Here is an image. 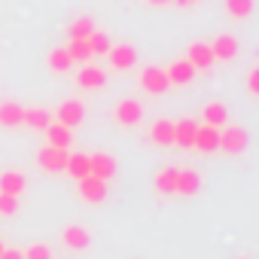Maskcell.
I'll return each instance as SVG.
<instances>
[{"instance_id":"5bb4252c","label":"cell","mask_w":259,"mask_h":259,"mask_svg":"<svg viewBox=\"0 0 259 259\" xmlns=\"http://www.w3.org/2000/svg\"><path fill=\"white\" fill-rule=\"evenodd\" d=\"M177 174H180V168H174V165L159 168L156 171V180H153L156 192L159 195H177Z\"/></svg>"},{"instance_id":"6da1fadb","label":"cell","mask_w":259,"mask_h":259,"mask_svg":"<svg viewBox=\"0 0 259 259\" xmlns=\"http://www.w3.org/2000/svg\"><path fill=\"white\" fill-rule=\"evenodd\" d=\"M250 147V135L244 125H229V128H220V153L226 156H241L247 153Z\"/></svg>"},{"instance_id":"484cf974","label":"cell","mask_w":259,"mask_h":259,"mask_svg":"<svg viewBox=\"0 0 259 259\" xmlns=\"http://www.w3.org/2000/svg\"><path fill=\"white\" fill-rule=\"evenodd\" d=\"M46 64H49V70H52V73H67L73 61H70L67 49H64V46H58V49H52V52L46 55Z\"/></svg>"},{"instance_id":"e0dca14e","label":"cell","mask_w":259,"mask_h":259,"mask_svg":"<svg viewBox=\"0 0 259 259\" xmlns=\"http://www.w3.org/2000/svg\"><path fill=\"white\" fill-rule=\"evenodd\" d=\"M165 73H168V82H171V85H189V82L195 79V70H192V64H189L186 58L174 61Z\"/></svg>"},{"instance_id":"83f0119b","label":"cell","mask_w":259,"mask_h":259,"mask_svg":"<svg viewBox=\"0 0 259 259\" xmlns=\"http://www.w3.org/2000/svg\"><path fill=\"white\" fill-rule=\"evenodd\" d=\"M226 13L232 19H247L253 13V0H226Z\"/></svg>"},{"instance_id":"4316f807","label":"cell","mask_w":259,"mask_h":259,"mask_svg":"<svg viewBox=\"0 0 259 259\" xmlns=\"http://www.w3.org/2000/svg\"><path fill=\"white\" fill-rule=\"evenodd\" d=\"M92 31H98V28H95V22H92L89 16H79V19H73V22H70L67 37H70V40H85Z\"/></svg>"},{"instance_id":"8fae6325","label":"cell","mask_w":259,"mask_h":259,"mask_svg":"<svg viewBox=\"0 0 259 259\" xmlns=\"http://www.w3.org/2000/svg\"><path fill=\"white\" fill-rule=\"evenodd\" d=\"M76 85L85 89V92H98V89L107 85V73L101 67H95V64H82L79 73H76Z\"/></svg>"},{"instance_id":"8992f818","label":"cell","mask_w":259,"mask_h":259,"mask_svg":"<svg viewBox=\"0 0 259 259\" xmlns=\"http://www.w3.org/2000/svg\"><path fill=\"white\" fill-rule=\"evenodd\" d=\"M113 119H116L122 128H132V125H138V122L144 119V107H141V101H135V98H125V101H119V104H116V110H113Z\"/></svg>"},{"instance_id":"9a60e30c","label":"cell","mask_w":259,"mask_h":259,"mask_svg":"<svg viewBox=\"0 0 259 259\" xmlns=\"http://www.w3.org/2000/svg\"><path fill=\"white\" fill-rule=\"evenodd\" d=\"M195 132H198V122H195V119H180V122H174V144H177L180 150H192Z\"/></svg>"},{"instance_id":"8d00e7d4","label":"cell","mask_w":259,"mask_h":259,"mask_svg":"<svg viewBox=\"0 0 259 259\" xmlns=\"http://www.w3.org/2000/svg\"><path fill=\"white\" fill-rule=\"evenodd\" d=\"M241 259H247V256H241Z\"/></svg>"},{"instance_id":"3957f363","label":"cell","mask_w":259,"mask_h":259,"mask_svg":"<svg viewBox=\"0 0 259 259\" xmlns=\"http://www.w3.org/2000/svg\"><path fill=\"white\" fill-rule=\"evenodd\" d=\"M61 244H64L70 253H85V250L92 247V232H89L85 226H79V223H70V226L61 229Z\"/></svg>"},{"instance_id":"836d02e7","label":"cell","mask_w":259,"mask_h":259,"mask_svg":"<svg viewBox=\"0 0 259 259\" xmlns=\"http://www.w3.org/2000/svg\"><path fill=\"white\" fill-rule=\"evenodd\" d=\"M174 4H177V7H183V10H186V7H195V4H198V0H174Z\"/></svg>"},{"instance_id":"d6a6232c","label":"cell","mask_w":259,"mask_h":259,"mask_svg":"<svg viewBox=\"0 0 259 259\" xmlns=\"http://www.w3.org/2000/svg\"><path fill=\"white\" fill-rule=\"evenodd\" d=\"M0 259H25V253H22V250H16V247H7L4 253H0Z\"/></svg>"},{"instance_id":"4fadbf2b","label":"cell","mask_w":259,"mask_h":259,"mask_svg":"<svg viewBox=\"0 0 259 259\" xmlns=\"http://www.w3.org/2000/svg\"><path fill=\"white\" fill-rule=\"evenodd\" d=\"M25 125V107L19 101H0V128Z\"/></svg>"},{"instance_id":"277c9868","label":"cell","mask_w":259,"mask_h":259,"mask_svg":"<svg viewBox=\"0 0 259 259\" xmlns=\"http://www.w3.org/2000/svg\"><path fill=\"white\" fill-rule=\"evenodd\" d=\"M107 61L113 64V70H128L138 64V49L128 43H110L107 49Z\"/></svg>"},{"instance_id":"ffe728a7","label":"cell","mask_w":259,"mask_h":259,"mask_svg":"<svg viewBox=\"0 0 259 259\" xmlns=\"http://www.w3.org/2000/svg\"><path fill=\"white\" fill-rule=\"evenodd\" d=\"M150 141L159 144V147H171V144H174V122H171V119L153 122V128H150Z\"/></svg>"},{"instance_id":"d4e9b609","label":"cell","mask_w":259,"mask_h":259,"mask_svg":"<svg viewBox=\"0 0 259 259\" xmlns=\"http://www.w3.org/2000/svg\"><path fill=\"white\" fill-rule=\"evenodd\" d=\"M73 180H82L89 177V153H70L67 156V168H64Z\"/></svg>"},{"instance_id":"4dcf8cb0","label":"cell","mask_w":259,"mask_h":259,"mask_svg":"<svg viewBox=\"0 0 259 259\" xmlns=\"http://www.w3.org/2000/svg\"><path fill=\"white\" fill-rule=\"evenodd\" d=\"M25 259H52V250H49V244H31L25 250Z\"/></svg>"},{"instance_id":"d6986e66","label":"cell","mask_w":259,"mask_h":259,"mask_svg":"<svg viewBox=\"0 0 259 259\" xmlns=\"http://www.w3.org/2000/svg\"><path fill=\"white\" fill-rule=\"evenodd\" d=\"M25 186H28V180H25L22 171H4V174H0V192L19 198V195L25 192Z\"/></svg>"},{"instance_id":"ba28073f","label":"cell","mask_w":259,"mask_h":259,"mask_svg":"<svg viewBox=\"0 0 259 259\" xmlns=\"http://www.w3.org/2000/svg\"><path fill=\"white\" fill-rule=\"evenodd\" d=\"M55 116H58L55 122H61L64 128H76V125L82 122V116H85V104H82V101H76V98H70V101H61Z\"/></svg>"},{"instance_id":"e575fe53","label":"cell","mask_w":259,"mask_h":259,"mask_svg":"<svg viewBox=\"0 0 259 259\" xmlns=\"http://www.w3.org/2000/svg\"><path fill=\"white\" fill-rule=\"evenodd\" d=\"M147 4H150V7H168L171 0H147Z\"/></svg>"},{"instance_id":"7a4b0ae2","label":"cell","mask_w":259,"mask_h":259,"mask_svg":"<svg viewBox=\"0 0 259 259\" xmlns=\"http://www.w3.org/2000/svg\"><path fill=\"white\" fill-rule=\"evenodd\" d=\"M67 150H61V147H43L40 153H37V168H43L46 174H64V168H67Z\"/></svg>"},{"instance_id":"7c38bea8","label":"cell","mask_w":259,"mask_h":259,"mask_svg":"<svg viewBox=\"0 0 259 259\" xmlns=\"http://www.w3.org/2000/svg\"><path fill=\"white\" fill-rule=\"evenodd\" d=\"M186 61L192 64V70H210V64H213V52H210V43H192L189 49H186Z\"/></svg>"},{"instance_id":"5b68a950","label":"cell","mask_w":259,"mask_h":259,"mask_svg":"<svg viewBox=\"0 0 259 259\" xmlns=\"http://www.w3.org/2000/svg\"><path fill=\"white\" fill-rule=\"evenodd\" d=\"M141 89H144L147 95H165V92L171 89L168 73H165L162 67H156V64L144 67V73H141Z\"/></svg>"},{"instance_id":"44dd1931","label":"cell","mask_w":259,"mask_h":259,"mask_svg":"<svg viewBox=\"0 0 259 259\" xmlns=\"http://www.w3.org/2000/svg\"><path fill=\"white\" fill-rule=\"evenodd\" d=\"M52 122V113L43 110V107H25V125L31 128V132H46Z\"/></svg>"},{"instance_id":"603a6c76","label":"cell","mask_w":259,"mask_h":259,"mask_svg":"<svg viewBox=\"0 0 259 259\" xmlns=\"http://www.w3.org/2000/svg\"><path fill=\"white\" fill-rule=\"evenodd\" d=\"M201 116H204V125L223 128V125H226V104H223V101H207L204 110H201Z\"/></svg>"},{"instance_id":"f1b7e54d","label":"cell","mask_w":259,"mask_h":259,"mask_svg":"<svg viewBox=\"0 0 259 259\" xmlns=\"http://www.w3.org/2000/svg\"><path fill=\"white\" fill-rule=\"evenodd\" d=\"M89 49H92V55H107L110 37H107L104 31H92V34H89Z\"/></svg>"},{"instance_id":"30bf717a","label":"cell","mask_w":259,"mask_h":259,"mask_svg":"<svg viewBox=\"0 0 259 259\" xmlns=\"http://www.w3.org/2000/svg\"><path fill=\"white\" fill-rule=\"evenodd\" d=\"M192 150H198V153H204V156L217 153V150H220V128H213V125H198Z\"/></svg>"},{"instance_id":"d590c367","label":"cell","mask_w":259,"mask_h":259,"mask_svg":"<svg viewBox=\"0 0 259 259\" xmlns=\"http://www.w3.org/2000/svg\"><path fill=\"white\" fill-rule=\"evenodd\" d=\"M4 250H7V244H4V241H0V253H4Z\"/></svg>"},{"instance_id":"1f68e13d","label":"cell","mask_w":259,"mask_h":259,"mask_svg":"<svg viewBox=\"0 0 259 259\" xmlns=\"http://www.w3.org/2000/svg\"><path fill=\"white\" fill-rule=\"evenodd\" d=\"M247 89H250V95H253V98L259 95V70H256V67H253V70H250V76H247Z\"/></svg>"},{"instance_id":"9c48e42d","label":"cell","mask_w":259,"mask_h":259,"mask_svg":"<svg viewBox=\"0 0 259 259\" xmlns=\"http://www.w3.org/2000/svg\"><path fill=\"white\" fill-rule=\"evenodd\" d=\"M76 186H79V198L85 204H101L107 198V183L98 180V177H92V174L82 177V180H76Z\"/></svg>"},{"instance_id":"cb8c5ba5","label":"cell","mask_w":259,"mask_h":259,"mask_svg":"<svg viewBox=\"0 0 259 259\" xmlns=\"http://www.w3.org/2000/svg\"><path fill=\"white\" fill-rule=\"evenodd\" d=\"M64 49H67V55H70L73 64H89V61L95 58L92 49H89V37H85V40H70Z\"/></svg>"},{"instance_id":"ac0fdd59","label":"cell","mask_w":259,"mask_h":259,"mask_svg":"<svg viewBox=\"0 0 259 259\" xmlns=\"http://www.w3.org/2000/svg\"><path fill=\"white\" fill-rule=\"evenodd\" d=\"M201 189V177H198V171H192V168H180V174H177V195H195Z\"/></svg>"},{"instance_id":"7402d4cb","label":"cell","mask_w":259,"mask_h":259,"mask_svg":"<svg viewBox=\"0 0 259 259\" xmlns=\"http://www.w3.org/2000/svg\"><path fill=\"white\" fill-rule=\"evenodd\" d=\"M46 138H49V147H61V150H67L70 141H73V132H70V128H64L61 122H49Z\"/></svg>"},{"instance_id":"2e32d148","label":"cell","mask_w":259,"mask_h":259,"mask_svg":"<svg viewBox=\"0 0 259 259\" xmlns=\"http://www.w3.org/2000/svg\"><path fill=\"white\" fill-rule=\"evenodd\" d=\"M210 52H213V61H232L238 55V40L229 37V34H220L213 43H210Z\"/></svg>"},{"instance_id":"52a82bcc","label":"cell","mask_w":259,"mask_h":259,"mask_svg":"<svg viewBox=\"0 0 259 259\" xmlns=\"http://www.w3.org/2000/svg\"><path fill=\"white\" fill-rule=\"evenodd\" d=\"M116 171H119V165H116L113 156H107V153H92V156H89V174H92V177L110 183V180L116 177Z\"/></svg>"},{"instance_id":"f546056e","label":"cell","mask_w":259,"mask_h":259,"mask_svg":"<svg viewBox=\"0 0 259 259\" xmlns=\"http://www.w3.org/2000/svg\"><path fill=\"white\" fill-rule=\"evenodd\" d=\"M19 198L16 195H7V192H0V217H16L19 213Z\"/></svg>"}]
</instances>
